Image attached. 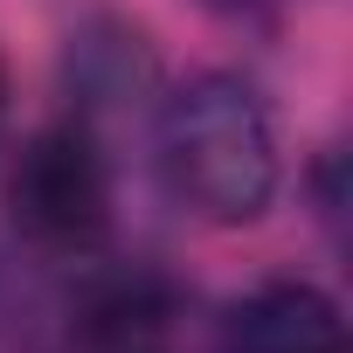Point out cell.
Instances as JSON below:
<instances>
[{"label": "cell", "mask_w": 353, "mask_h": 353, "mask_svg": "<svg viewBox=\"0 0 353 353\" xmlns=\"http://www.w3.org/2000/svg\"><path fill=\"white\" fill-rule=\"evenodd\" d=\"M152 166L173 208H188L215 229L256 222L284 181L270 104L256 97V83L229 70H194L152 111Z\"/></svg>", "instance_id": "6da1fadb"}, {"label": "cell", "mask_w": 353, "mask_h": 353, "mask_svg": "<svg viewBox=\"0 0 353 353\" xmlns=\"http://www.w3.org/2000/svg\"><path fill=\"white\" fill-rule=\"evenodd\" d=\"M8 222L49 256H83L111 229V166L83 118L42 125L8 166Z\"/></svg>", "instance_id": "7a4b0ae2"}, {"label": "cell", "mask_w": 353, "mask_h": 353, "mask_svg": "<svg viewBox=\"0 0 353 353\" xmlns=\"http://www.w3.org/2000/svg\"><path fill=\"white\" fill-rule=\"evenodd\" d=\"M222 353H346V319L319 284L270 277L250 298H236L222 325Z\"/></svg>", "instance_id": "3957f363"}, {"label": "cell", "mask_w": 353, "mask_h": 353, "mask_svg": "<svg viewBox=\"0 0 353 353\" xmlns=\"http://www.w3.org/2000/svg\"><path fill=\"white\" fill-rule=\"evenodd\" d=\"M83 353H166L173 332V291L159 270H104L83 284L77 319H70Z\"/></svg>", "instance_id": "277c9868"}, {"label": "cell", "mask_w": 353, "mask_h": 353, "mask_svg": "<svg viewBox=\"0 0 353 353\" xmlns=\"http://www.w3.org/2000/svg\"><path fill=\"white\" fill-rule=\"evenodd\" d=\"M70 77H77V90H83L90 104H104V97H132V83L145 77V49H139L132 28L97 21V28L77 35V49H70Z\"/></svg>", "instance_id": "5b68a950"}]
</instances>
